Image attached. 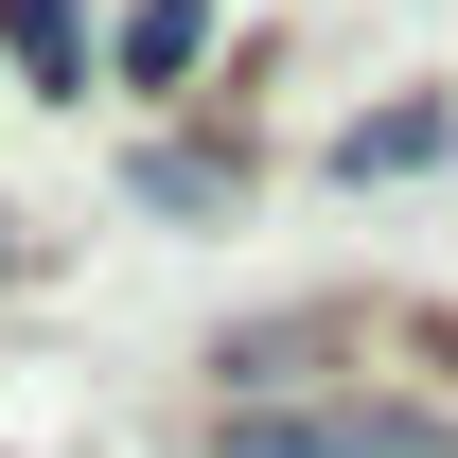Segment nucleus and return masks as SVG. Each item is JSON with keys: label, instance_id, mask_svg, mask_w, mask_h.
<instances>
[{"label": "nucleus", "instance_id": "5", "mask_svg": "<svg viewBox=\"0 0 458 458\" xmlns=\"http://www.w3.org/2000/svg\"><path fill=\"white\" fill-rule=\"evenodd\" d=\"M0 71L18 89H89V0H0Z\"/></svg>", "mask_w": 458, "mask_h": 458}, {"label": "nucleus", "instance_id": "2", "mask_svg": "<svg viewBox=\"0 0 458 458\" xmlns=\"http://www.w3.org/2000/svg\"><path fill=\"white\" fill-rule=\"evenodd\" d=\"M123 194H141V212H176V229H229V212H247V141H194V123H176V141H141V159H123Z\"/></svg>", "mask_w": 458, "mask_h": 458}, {"label": "nucleus", "instance_id": "4", "mask_svg": "<svg viewBox=\"0 0 458 458\" xmlns=\"http://www.w3.org/2000/svg\"><path fill=\"white\" fill-rule=\"evenodd\" d=\"M458 159V106H352L335 123V176H352V194H370V176H441Z\"/></svg>", "mask_w": 458, "mask_h": 458}, {"label": "nucleus", "instance_id": "6", "mask_svg": "<svg viewBox=\"0 0 458 458\" xmlns=\"http://www.w3.org/2000/svg\"><path fill=\"white\" fill-rule=\"evenodd\" d=\"M0 283H18V212H0Z\"/></svg>", "mask_w": 458, "mask_h": 458}, {"label": "nucleus", "instance_id": "3", "mask_svg": "<svg viewBox=\"0 0 458 458\" xmlns=\"http://www.w3.org/2000/svg\"><path fill=\"white\" fill-rule=\"evenodd\" d=\"M106 71H123V89H194V71H212V0H123V18H106Z\"/></svg>", "mask_w": 458, "mask_h": 458}, {"label": "nucleus", "instance_id": "1", "mask_svg": "<svg viewBox=\"0 0 458 458\" xmlns=\"http://www.w3.org/2000/svg\"><path fill=\"white\" fill-rule=\"evenodd\" d=\"M212 458H458V388H352V405H212Z\"/></svg>", "mask_w": 458, "mask_h": 458}]
</instances>
